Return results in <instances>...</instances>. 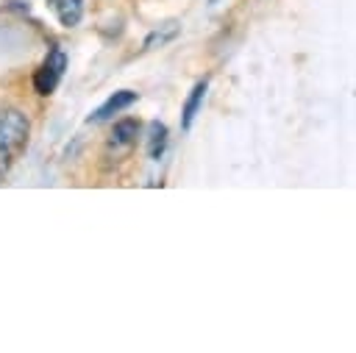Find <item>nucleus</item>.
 Masks as SVG:
<instances>
[{"instance_id":"nucleus-2","label":"nucleus","mask_w":356,"mask_h":353,"mask_svg":"<svg viewBox=\"0 0 356 353\" xmlns=\"http://www.w3.org/2000/svg\"><path fill=\"white\" fill-rule=\"evenodd\" d=\"M64 67H67V56H64L58 47H53V50L47 53L44 64H42V67L36 69V75H33L36 92H39V95H50V92L58 86V81H61V75H64Z\"/></svg>"},{"instance_id":"nucleus-1","label":"nucleus","mask_w":356,"mask_h":353,"mask_svg":"<svg viewBox=\"0 0 356 353\" xmlns=\"http://www.w3.org/2000/svg\"><path fill=\"white\" fill-rule=\"evenodd\" d=\"M31 122L19 108H0V170L25 147Z\"/></svg>"},{"instance_id":"nucleus-7","label":"nucleus","mask_w":356,"mask_h":353,"mask_svg":"<svg viewBox=\"0 0 356 353\" xmlns=\"http://www.w3.org/2000/svg\"><path fill=\"white\" fill-rule=\"evenodd\" d=\"M178 31H181V25L175 22V19H170V22H164L161 28H156L147 39H145V50H153V47H161V44H167L170 39H175L178 36Z\"/></svg>"},{"instance_id":"nucleus-3","label":"nucleus","mask_w":356,"mask_h":353,"mask_svg":"<svg viewBox=\"0 0 356 353\" xmlns=\"http://www.w3.org/2000/svg\"><path fill=\"white\" fill-rule=\"evenodd\" d=\"M134 103H136V92H131V89H120V92H114L100 108H95V114H89V122H103V120L120 114L122 108H128V106H134Z\"/></svg>"},{"instance_id":"nucleus-8","label":"nucleus","mask_w":356,"mask_h":353,"mask_svg":"<svg viewBox=\"0 0 356 353\" xmlns=\"http://www.w3.org/2000/svg\"><path fill=\"white\" fill-rule=\"evenodd\" d=\"M136 136H139V122H136V120H120V122L114 125L111 142H114L117 147H125V145H131Z\"/></svg>"},{"instance_id":"nucleus-5","label":"nucleus","mask_w":356,"mask_h":353,"mask_svg":"<svg viewBox=\"0 0 356 353\" xmlns=\"http://www.w3.org/2000/svg\"><path fill=\"white\" fill-rule=\"evenodd\" d=\"M206 89H209L206 81H197V83L192 86V92H189V97H186V103H184V111H181V128H184V131L192 128V122H195V117H197V111H200V106H203V100H206Z\"/></svg>"},{"instance_id":"nucleus-6","label":"nucleus","mask_w":356,"mask_h":353,"mask_svg":"<svg viewBox=\"0 0 356 353\" xmlns=\"http://www.w3.org/2000/svg\"><path fill=\"white\" fill-rule=\"evenodd\" d=\"M164 147H167V125L164 122H150L147 125V156L161 158Z\"/></svg>"},{"instance_id":"nucleus-4","label":"nucleus","mask_w":356,"mask_h":353,"mask_svg":"<svg viewBox=\"0 0 356 353\" xmlns=\"http://www.w3.org/2000/svg\"><path fill=\"white\" fill-rule=\"evenodd\" d=\"M47 6H50V11L58 17V22H61L64 28L78 25L81 17H83V0H47Z\"/></svg>"},{"instance_id":"nucleus-9","label":"nucleus","mask_w":356,"mask_h":353,"mask_svg":"<svg viewBox=\"0 0 356 353\" xmlns=\"http://www.w3.org/2000/svg\"><path fill=\"white\" fill-rule=\"evenodd\" d=\"M211 3H217V0H211Z\"/></svg>"}]
</instances>
